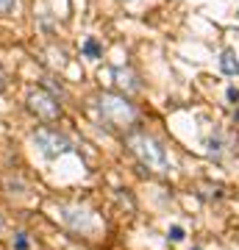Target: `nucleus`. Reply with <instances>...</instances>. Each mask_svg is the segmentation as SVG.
<instances>
[{
    "label": "nucleus",
    "mask_w": 239,
    "mask_h": 250,
    "mask_svg": "<svg viewBox=\"0 0 239 250\" xmlns=\"http://www.w3.org/2000/svg\"><path fill=\"white\" fill-rule=\"evenodd\" d=\"M125 145H128L131 153L142 161V167H148V170H153V172H167L170 170L167 153H164V147H161L153 136H148V134H128Z\"/></svg>",
    "instance_id": "nucleus-1"
},
{
    "label": "nucleus",
    "mask_w": 239,
    "mask_h": 250,
    "mask_svg": "<svg viewBox=\"0 0 239 250\" xmlns=\"http://www.w3.org/2000/svg\"><path fill=\"white\" fill-rule=\"evenodd\" d=\"M98 108L103 123H109L111 128H131L136 123V108L125 95H111V92H103L98 98Z\"/></svg>",
    "instance_id": "nucleus-2"
},
{
    "label": "nucleus",
    "mask_w": 239,
    "mask_h": 250,
    "mask_svg": "<svg viewBox=\"0 0 239 250\" xmlns=\"http://www.w3.org/2000/svg\"><path fill=\"white\" fill-rule=\"evenodd\" d=\"M34 145L44 159H59V156H64V153L72 150L70 139L62 136L59 131H53V128H39V131L34 134Z\"/></svg>",
    "instance_id": "nucleus-3"
},
{
    "label": "nucleus",
    "mask_w": 239,
    "mask_h": 250,
    "mask_svg": "<svg viewBox=\"0 0 239 250\" xmlns=\"http://www.w3.org/2000/svg\"><path fill=\"white\" fill-rule=\"evenodd\" d=\"M28 108H31L39 120H44V123H53V120H59V114H62V106H59L56 95H50L47 89L31 92V95H28Z\"/></svg>",
    "instance_id": "nucleus-4"
},
{
    "label": "nucleus",
    "mask_w": 239,
    "mask_h": 250,
    "mask_svg": "<svg viewBox=\"0 0 239 250\" xmlns=\"http://www.w3.org/2000/svg\"><path fill=\"white\" fill-rule=\"evenodd\" d=\"M56 217L67 228H72V231H89L92 228V214H89L87 208H81V206H59Z\"/></svg>",
    "instance_id": "nucleus-5"
},
{
    "label": "nucleus",
    "mask_w": 239,
    "mask_h": 250,
    "mask_svg": "<svg viewBox=\"0 0 239 250\" xmlns=\"http://www.w3.org/2000/svg\"><path fill=\"white\" fill-rule=\"evenodd\" d=\"M111 75H114V83L125 92V95H133V92L142 89V83H139V78H136V72L123 70V67H114V70H111Z\"/></svg>",
    "instance_id": "nucleus-6"
},
{
    "label": "nucleus",
    "mask_w": 239,
    "mask_h": 250,
    "mask_svg": "<svg viewBox=\"0 0 239 250\" xmlns=\"http://www.w3.org/2000/svg\"><path fill=\"white\" fill-rule=\"evenodd\" d=\"M220 70L225 72V75H239V62H237V53H234V50H222Z\"/></svg>",
    "instance_id": "nucleus-7"
},
{
    "label": "nucleus",
    "mask_w": 239,
    "mask_h": 250,
    "mask_svg": "<svg viewBox=\"0 0 239 250\" xmlns=\"http://www.w3.org/2000/svg\"><path fill=\"white\" fill-rule=\"evenodd\" d=\"M100 53H103L100 42L95 39V36H87V42H84V56H87V59H98Z\"/></svg>",
    "instance_id": "nucleus-8"
},
{
    "label": "nucleus",
    "mask_w": 239,
    "mask_h": 250,
    "mask_svg": "<svg viewBox=\"0 0 239 250\" xmlns=\"http://www.w3.org/2000/svg\"><path fill=\"white\" fill-rule=\"evenodd\" d=\"M11 248L14 250H31V236L28 233H14V239H11Z\"/></svg>",
    "instance_id": "nucleus-9"
},
{
    "label": "nucleus",
    "mask_w": 239,
    "mask_h": 250,
    "mask_svg": "<svg viewBox=\"0 0 239 250\" xmlns=\"http://www.w3.org/2000/svg\"><path fill=\"white\" fill-rule=\"evenodd\" d=\"M17 9V0H0V14H11Z\"/></svg>",
    "instance_id": "nucleus-10"
},
{
    "label": "nucleus",
    "mask_w": 239,
    "mask_h": 250,
    "mask_svg": "<svg viewBox=\"0 0 239 250\" xmlns=\"http://www.w3.org/2000/svg\"><path fill=\"white\" fill-rule=\"evenodd\" d=\"M170 239L181 242V239H184V228H181V225H173V228H170Z\"/></svg>",
    "instance_id": "nucleus-11"
},
{
    "label": "nucleus",
    "mask_w": 239,
    "mask_h": 250,
    "mask_svg": "<svg viewBox=\"0 0 239 250\" xmlns=\"http://www.w3.org/2000/svg\"><path fill=\"white\" fill-rule=\"evenodd\" d=\"M228 100H231V103H239V92L237 89H228Z\"/></svg>",
    "instance_id": "nucleus-12"
},
{
    "label": "nucleus",
    "mask_w": 239,
    "mask_h": 250,
    "mask_svg": "<svg viewBox=\"0 0 239 250\" xmlns=\"http://www.w3.org/2000/svg\"><path fill=\"white\" fill-rule=\"evenodd\" d=\"M0 89H3V70H0Z\"/></svg>",
    "instance_id": "nucleus-13"
},
{
    "label": "nucleus",
    "mask_w": 239,
    "mask_h": 250,
    "mask_svg": "<svg viewBox=\"0 0 239 250\" xmlns=\"http://www.w3.org/2000/svg\"><path fill=\"white\" fill-rule=\"evenodd\" d=\"M0 233H3V217H0Z\"/></svg>",
    "instance_id": "nucleus-14"
},
{
    "label": "nucleus",
    "mask_w": 239,
    "mask_h": 250,
    "mask_svg": "<svg viewBox=\"0 0 239 250\" xmlns=\"http://www.w3.org/2000/svg\"><path fill=\"white\" fill-rule=\"evenodd\" d=\"M192 250H200V248H192Z\"/></svg>",
    "instance_id": "nucleus-15"
},
{
    "label": "nucleus",
    "mask_w": 239,
    "mask_h": 250,
    "mask_svg": "<svg viewBox=\"0 0 239 250\" xmlns=\"http://www.w3.org/2000/svg\"><path fill=\"white\" fill-rule=\"evenodd\" d=\"M125 3H131V0H125Z\"/></svg>",
    "instance_id": "nucleus-16"
}]
</instances>
